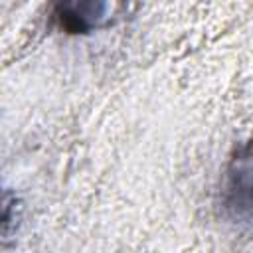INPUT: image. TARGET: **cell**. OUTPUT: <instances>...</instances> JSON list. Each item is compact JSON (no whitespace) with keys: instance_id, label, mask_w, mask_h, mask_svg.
I'll list each match as a JSON object with an SVG mask.
<instances>
[{"instance_id":"2","label":"cell","mask_w":253,"mask_h":253,"mask_svg":"<svg viewBox=\"0 0 253 253\" xmlns=\"http://www.w3.org/2000/svg\"><path fill=\"white\" fill-rule=\"evenodd\" d=\"M105 0H59L55 14L65 30L79 34L97 28L105 18Z\"/></svg>"},{"instance_id":"1","label":"cell","mask_w":253,"mask_h":253,"mask_svg":"<svg viewBox=\"0 0 253 253\" xmlns=\"http://www.w3.org/2000/svg\"><path fill=\"white\" fill-rule=\"evenodd\" d=\"M225 208L241 219H253V146L237 150L229 160L223 182Z\"/></svg>"}]
</instances>
